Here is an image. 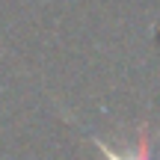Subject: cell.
<instances>
[{
  "mask_svg": "<svg viewBox=\"0 0 160 160\" xmlns=\"http://www.w3.org/2000/svg\"><path fill=\"white\" fill-rule=\"evenodd\" d=\"M95 145L104 151V157H107V160H148V154H145V139L139 142V154H133V157H128V154H116V151H113V148H107L101 139H95Z\"/></svg>",
  "mask_w": 160,
  "mask_h": 160,
  "instance_id": "6da1fadb",
  "label": "cell"
}]
</instances>
